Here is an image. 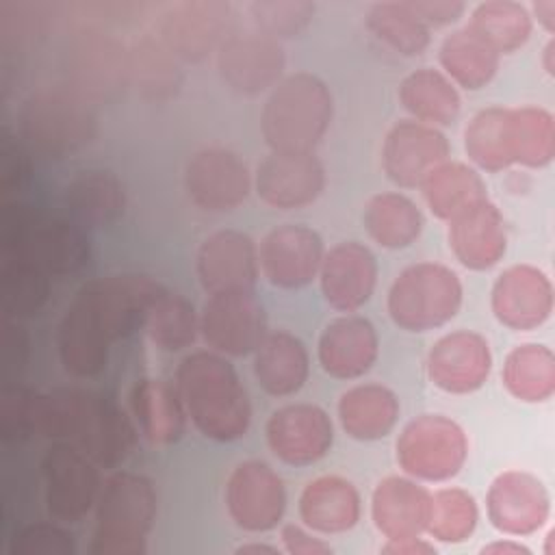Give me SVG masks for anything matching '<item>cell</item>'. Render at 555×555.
<instances>
[{
    "mask_svg": "<svg viewBox=\"0 0 555 555\" xmlns=\"http://www.w3.org/2000/svg\"><path fill=\"white\" fill-rule=\"evenodd\" d=\"M165 288L158 280L139 273H113L82 284L56 327L63 369L78 379L100 375L108 364L111 347L145 327Z\"/></svg>",
    "mask_w": 555,
    "mask_h": 555,
    "instance_id": "cell-1",
    "label": "cell"
},
{
    "mask_svg": "<svg viewBox=\"0 0 555 555\" xmlns=\"http://www.w3.org/2000/svg\"><path fill=\"white\" fill-rule=\"evenodd\" d=\"M37 434L76 444L100 468H117L130 457L139 429L132 416L102 392L54 388L39 392Z\"/></svg>",
    "mask_w": 555,
    "mask_h": 555,
    "instance_id": "cell-2",
    "label": "cell"
},
{
    "mask_svg": "<svg viewBox=\"0 0 555 555\" xmlns=\"http://www.w3.org/2000/svg\"><path fill=\"white\" fill-rule=\"evenodd\" d=\"M189 421L215 442H234L251 425V401L234 364L212 351L186 353L173 375Z\"/></svg>",
    "mask_w": 555,
    "mask_h": 555,
    "instance_id": "cell-3",
    "label": "cell"
},
{
    "mask_svg": "<svg viewBox=\"0 0 555 555\" xmlns=\"http://www.w3.org/2000/svg\"><path fill=\"white\" fill-rule=\"evenodd\" d=\"M334 117L327 82L310 72L284 76L269 93L260 113V132L269 152L308 154L321 143Z\"/></svg>",
    "mask_w": 555,
    "mask_h": 555,
    "instance_id": "cell-4",
    "label": "cell"
},
{
    "mask_svg": "<svg viewBox=\"0 0 555 555\" xmlns=\"http://www.w3.org/2000/svg\"><path fill=\"white\" fill-rule=\"evenodd\" d=\"M0 243L7 256L24 258L50 275H72L89 264L91 243L76 221L13 202L0 215Z\"/></svg>",
    "mask_w": 555,
    "mask_h": 555,
    "instance_id": "cell-5",
    "label": "cell"
},
{
    "mask_svg": "<svg viewBox=\"0 0 555 555\" xmlns=\"http://www.w3.org/2000/svg\"><path fill=\"white\" fill-rule=\"evenodd\" d=\"M158 512L154 481L141 473L115 470L102 481L93 507L91 555H143Z\"/></svg>",
    "mask_w": 555,
    "mask_h": 555,
    "instance_id": "cell-6",
    "label": "cell"
},
{
    "mask_svg": "<svg viewBox=\"0 0 555 555\" xmlns=\"http://www.w3.org/2000/svg\"><path fill=\"white\" fill-rule=\"evenodd\" d=\"M17 128L24 143L37 154L65 158L95 139L98 115L82 91L48 87L24 100L17 113Z\"/></svg>",
    "mask_w": 555,
    "mask_h": 555,
    "instance_id": "cell-7",
    "label": "cell"
},
{
    "mask_svg": "<svg viewBox=\"0 0 555 555\" xmlns=\"http://www.w3.org/2000/svg\"><path fill=\"white\" fill-rule=\"evenodd\" d=\"M460 275L440 262L405 267L388 288L386 308L392 323L405 332H429L447 325L462 308Z\"/></svg>",
    "mask_w": 555,
    "mask_h": 555,
    "instance_id": "cell-8",
    "label": "cell"
},
{
    "mask_svg": "<svg viewBox=\"0 0 555 555\" xmlns=\"http://www.w3.org/2000/svg\"><path fill=\"white\" fill-rule=\"evenodd\" d=\"M399 468L427 483L453 479L468 460V436L464 427L444 414H421L412 418L397 438Z\"/></svg>",
    "mask_w": 555,
    "mask_h": 555,
    "instance_id": "cell-9",
    "label": "cell"
},
{
    "mask_svg": "<svg viewBox=\"0 0 555 555\" xmlns=\"http://www.w3.org/2000/svg\"><path fill=\"white\" fill-rule=\"evenodd\" d=\"M43 501L48 514L59 522H80L93 512L102 479L100 466L76 444L54 440L41 455Z\"/></svg>",
    "mask_w": 555,
    "mask_h": 555,
    "instance_id": "cell-10",
    "label": "cell"
},
{
    "mask_svg": "<svg viewBox=\"0 0 555 555\" xmlns=\"http://www.w3.org/2000/svg\"><path fill=\"white\" fill-rule=\"evenodd\" d=\"M215 56L221 80L241 95L269 93L284 78L286 69L282 41L254 26L232 28Z\"/></svg>",
    "mask_w": 555,
    "mask_h": 555,
    "instance_id": "cell-11",
    "label": "cell"
},
{
    "mask_svg": "<svg viewBox=\"0 0 555 555\" xmlns=\"http://www.w3.org/2000/svg\"><path fill=\"white\" fill-rule=\"evenodd\" d=\"M199 334L208 349L225 358L256 351L267 334V312L254 291L208 295L199 310Z\"/></svg>",
    "mask_w": 555,
    "mask_h": 555,
    "instance_id": "cell-12",
    "label": "cell"
},
{
    "mask_svg": "<svg viewBox=\"0 0 555 555\" xmlns=\"http://www.w3.org/2000/svg\"><path fill=\"white\" fill-rule=\"evenodd\" d=\"M225 509L247 533L275 529L286 512V486L262 460L238 462L225 481Z\"/></svg>",
    "mask_w": 555,
    "mask_h": 555,
    "instance_id": "cell-13",
    "label": "cell"
},
{
    "mask_svg": "<svg viewBox=\"0 0 555 555\" xmlns=\"http://www.w3.org/2000/svg\"><path fill=\"white\" fill-rule=\"evenodd\" d=\"M232 30V7L221 0H184L169 7L158 22V41L186 63L217 52Z\"/></svg>",
    "mask_w": 555,
    "mask_h": 555,
    "instance_id": "cell-14",
    "label": "cell"
},
{
    "mask_svg": "<svg viewBox=\"0 0 555 555\" xmlns=\"http://www.w3.org/2000/svg\"><path fill=\"white\" fill-rule=\"evenodd\" d=\"M184 191L199 210L230 212L254 191V173L236 152L206 147L189 158Z\"/></svg>",
    "mask_w": 555,
    "mask_h": 555,
    "instance_id": "cell-15",
    "label": "cell"
},
{
    "mask_svg": "<svg viewBox=\"0 0 555 555\" xmlns=\"http://www.w3.org/2000/svg\"><path fill=\"white\" fill-rule=\"evenodd\" d=\"M486 514L499 533L525 538L546 525L551 494L535 475L509 468L492 479L486 492Z\"/></svg>",
    "mask_w": 555,
    "mask_h": 555,
    "instance_id": "cell-16",
    "label": "cell"
},
{
    "mask_svg": "<svg viewBox=\"0 0 555 555\" xmlns=\"http://www.w3.org/2000/svg\"><path fill=\"white\" fill-rule=\"evenodd\" d=\"M325 256L323 238L304 223H284L264 234L258 247V264L264 280L284 291L308 286Z\"/></svg>",
    "mask_w": 555,
    "mask_h": 555,
    "instance_id": "cell-17",
    "label": "cell"
},
{
    "mask_svg": "<svg viewBox=\"0 0 555 555\" xmlns=\"http://www.w3.org/2000/svg\"><path fill=\"white\" fill-rule=\"evenodd\" d=\"M271 453L288 466H310L334 444L330 414L314 403H288L271 412L264 425Z\"/></svg>",
    "mask_w": 555,
    "mask_h": 555,
    "instance_id": "cell-18",
    "label": "cell"
},
{
    "mask_svg": "<svg viewBox=\"0 0 555 555\" xmlns=\"http://www.w3.org/2000/svg\"><path fill=\"white\" fill-rule=\"evenodd\" d=\"M195 275L208 295L254 291L260 275L258 247L245 232L217 230L195 251Z\"/></svg>",
    "mask_w": 555,
    "mask_h": 555,
    "instance_id": "cell-19",
    "label": "cell"
},
{
    "mask_svg": "<svg viewBox=\"0 0 555 555\" xmlns=\"http://www.w3.org/2000/svg\"><path fill=\"white\" fill-rule=\"evenodd\" d=\"M555 291L551 278L533 264H512L492 284L490 308L494 319L514 330L531 332L553 314Z\"/></svg>",
    "mask_w": 555,
    "mask_h": 555,
    "instance_id": "cell-20",
    "label": "cell"
},
{
    "mask_svg": "<svg viewBox=\"0 0 555 555\" xmlns=\"http://www.w3.org/2000/svg\"><path fill=\"white\" fill-rule=\"evenodd\" d=\"M325 189V167L308 154L269 152L254 171V191L262 204L278 210H297L319 199Z\"/></svg>",
    "mask_w": 555,
    "mask_h": 555,
    "instance_id": "cell-21",
    "label": "cell"
},
{
    "mask_svg": "<svg viewBox=\"0 0 555 555\" xmlns=\"http://www.w3.org/2000/svg\"><path fill=\"white\" fill-rule=\"evenodd\" d=\"M449 139L440 128L403 119L384 137L382 167L392 184L416 189L431 169L449 160Z\"/></svg>",
    "mask_w": 555,
    "mask_h": 555,
    "instance_id": "cell-22",
    "label": "cell"
},
{
    "mask_svg": "<svg viewBox=\"0 0 555 555\" xmlns=\"http://www.w3.org/2000/svg\"><path fill=\"white\" fill-rule=\"evenodd\" d=\"M427 377L449 395L477 392L490 377L492 351L488 340L473 330L440 336L427 353Z\"/></svg>",
    "mask_w": 555,
    "mask_h": 555,
    "instance_id": "cell-23",
    "label": "cell"
},
{
    "mask_svg": "<svg viewBox=\"0 0 555 555\" xmlns=\"http://www.w3.org/2000/svg\"><path fill=\"white\" fill-rule=\"evenodd\" d=\"M377 273V258L364 243L343 241L325 249L317 278L327 306L349 314L371 299Z\"/></svg>",
    "mask_w": 555,
    "mask_h": 555,
    "instance_id": "cell-24",
    "label": "cell"
},
{
    "mask_svg": "<svg viewBox=\"0 0 555 555\" xmlns=\"http://www.w3.org/2000/svg\"><path fill=\"white\" fill-rule=\"evenodd\" d=\"M379 356L375 325L360 314L332 319L317 343L321 369L334 379H358L371 371Z\"/></svg>",
    "mask_w": 555,
    "mask_h": 555,
    "instance_id": "cell-25",
    "label": "cell"
},
{
    "mask_svg": "<svg viewBox=\"0 0 555 555\" xmlns=\"http://www.w3.org/2000/svg\"><path fill=\"white\" fill-rule=\"evenodd\" d=\"M447 236L455 260L470 271L492 269L507 251L505 219L488 197L453 217Z\"/></svg>",
    "mask_w": 555,
    "mask_h": 555,
    "instance_id": "cell-26",
    "label": "cell"
},
{
    "mask_svg": "<svg viewBox=\"0 0 555 555\" xmlns=\"http://www.w3.org/2000/svg\"><path fill=\"white\" fill-rule=\"evenodd\" d=\"M431 492L408 475L377 481L371 494V518L386 540L414 538L427 531Z\"/></svg>",
    "mask_w": 555,
    "mask_h": 555,
    "instance_id": "cell-27",
    "label": "cell"
},
{
    "mask_svg": "<svg viewBox=\"0 0 555 555\" xmlns=\"http://www.w3.org/2000/svg\"><path fill=\"white\" fill-rule=\"evenodd\" d=\"M301 522L321 535H336L353 529L362 514V499L353 481L340 475H319L299 494Z\"/></svg>",
    "mask_w": 555,
    "mask_h": 555,
    "instance_id": "cell-28",
    "label": "cell"
},
{
    "mask_svg": "<svg viewBox=\"0 0 555 555\" xmlns=\"http://www.w3.org/2000/svg\"><path fill=\"white\" fill-rule=\"evenodd\" d=\"M130 414L139 434L154 447H169L184 434L186 410L176 384L163 377H143L130 390Z\"/></svg>",
    "mask_w": 555,
    "mask_h": 555,
    "instance_id": "cell-29",
    "label": "cell"
},
{
    "mask_svg": "<svg viewBox=\"0 0 555 555\" xmlns=\"http://www.w3.org/2000/svg\"><path fill=\"white\" fill-rule=\"evenodd\" d=\"M126 186L108 169L78 171L63 191L69 219L85 230L115 225L126 212Z\"/></svg>",
    "mask_w": 555,
    "mask_h": 555,
    "instance_id": "cell-30",
    "label": "cell"
},
{
    "mask_svg": "<svg viewBox=\"0 0 555 555\" xmlns=\"http://www.w3.org/2000/svg\"><path fill=\"white\" fill-rule=\"evenodd\" d=\"M310 375V353L304 340L286 330L267 332L254 351V377L271 397H291Z\"/></svg>",
    "mask_w": 555,
    "mask_h": 555,
    "instance_id": "cell-31",
    "label": "cell"
},
{
    "mask_svg": "<svg viewBox=\"0 0 555 555\" xmlns=\"http://www.w3.org/2000/svg\"><path fill=\"white\" fill-rule=\"evenodd\" d=\"M399 397L384 384H358L338 399L343 431L360 442L386 438L399 421Z\"/></svg>",
    "mask_w": 555,
    "mask_h": 555,
    "instance_id": "cell-32",
    "label": "cell"
},
{
    "mask_svg": "<svg viewBox=\"0 0 555 555\" xmlns=\"http://www.w3.org/2000/svg\"><path fill=\"white\" fill-rule=\"evenodd\" d=\"M399 102L414 121L434 128L451 126L462 111L457 87L434 67L410 72L399 85Z\"/></svg>",
    "mask_w": 555,
    "mask_h": 555,
    "instance_id": "cell-33",
    "label": "cell"
},
{
    "mask_svg": "<svg viewBox=\"0 0 555 555\" xmlns=\"http://www.w3.org/2000/svg\"><path fill=\"white\" fill-rule=\"evenodd\" d=\"M440 72L460 89L479 91L492 82L501 56L468 26L449 33L438 48Z\"/></svg>",
    "mask_w": 555,
    "mask_h": 555,
    "instance_id": "cell-34",
    "label": "cell"
},
{
    "mask_svg": "<svg viewBox=\"0 0 555 555\" xmlns=\"http://www.w3.org/2000/svg\"><path fill=\"white\" fill-rule=\"evenodd\" d=\"M429 212L440 221H451L468 206L488 197L481 173L457 160H444L418 184Z\"/></svg>",
    "mask_w": 555,
    "mask_h": 555,
    "instance_id": "cell-35",
    "label": "cell"
},
{
    "mask_svg": "<svg viewBox=\"0 0 555 555\" xmlns=\"http://www.w3.org/2000/svg\"><path fill=\"white\" fill-rule=\"evenodd\" d=\"M364 230L384 249H405L423 232L421 208L399 191H382L364 206Z\"/></svg>",
    "mask_w": 555,
    "mask_h": 555,
    "instance_id": "cell-36",
    "label": "cell"
},
{
    "mask_svg": "<svg viewBox=\"0 0 555 555\" xmlns=\"http://www.w3.org/2000/svg\"><path fill=\"white\" fill-rule=\"evenodd\" d=\"M505 390L522 403L548 401L555 392V356L546 345H516L503 362Z\"/></svg>",
    "mask_w": 555,
    "mask_h": 555,
    "instance_id": "cell-37",
    "label": "cell"
},
{
    "mask_svg": "<svg viewBox=\"0 0 555 555\" xmlns=\"http://www.w3.org/2000/svg\"><path fill=\"white\" fill-rule=\"evenodd\" d=\"M499 56L520 50L533 30L531 13L516 0H486L470 11L466 24Z\"/></svg>",
    "mask_w": 555,
    "mask_h": 555,
    "instance_id": "cell-38",
    "label": "cell"
},
{
    "mask_svg": "<svg viewBox=\"0 0 555 555\" xmlns=\"http://www.w3.org/2000/svg\"><path fill=\"white\" fill-rule=\"evenodd\" d=\"M369 33L399 56H418L429 48L431 30L418 20L408 0H384L364 15Z\"/></svg>",
    "mask_w": 555,
    "mask_h": 555,
    "instance_id": "cell-39",
    "label": "cell"
},
{
    "mask_svg": "<svg viewBox=\"0 0 555 555\" xmlns=\"http://www.w3.org/2000/svg\"><path fill=\"white\" fill-rule=\"evenodd\" d=\"M464 150L477 171L496 173L514 165L509 147V108L477 111L464 128Z\"/></svg>",
    "mask_w": 555,
    "mask_h": 555,
    "instance_id": "cell-40",
    "label": "cell"
},
{
    "mask_svg": "<svg viewBox=\"0 0 555 555\" xmlns=\"http://www.w3.org/2000/svg\"><path fill=\"white\" fill-rule=\"evenodd\" d=\"M509 147L514 165L548 167L555 158V119L542 106L509 108Z\"/></svg>",
    "mask_w": 555,
    "mask_h": 555,
    "instance_id": "cell-41",
    "label": "cell"
},
{
    "mask_svg": "<svg viewBox=\"0 0 555 555\" xmlns=\"http://www.w3.org/2000/svg\"><path fill=\"white\" fill-rule=\"evenodd\" d=\"M143 332L156 349L182 351L199 336V312L186 297L165 288L154 301Z\"/></svg>",
    "mask_w": 555,
    "mask_h": 555,
    "instance_id": "cell-42",
    "label": "cell"
},
{
    "mask_svg": "<svg viewBox=\"0 0 555 555\" xmlns=\"http://www.w3.org/2000/svg\"><path fill=\"white\" fill-rule=\"evenodd\" d=\"M477 522L479 507L468 490L449 486L431 492L427 535L444 544H460L475 533Z\"/></svg>",
    "mask_w": 555,
    "mask_h": 555,
    "instance_id": "cell-43",
    "label": "cell"
},
{
    "mask_svg": "<svg viewBox=\"0 0 555 555\" xmlns=\"http://www.w3.org/2000/svg\"><path fill=\"white\" fill-rule=\"evenodd\" d=\"M2 304L11 317L24 319L37 314L50 295V273L41 267L7 256L2 264Z\"/></svg>",
    "mask_w": 555,
    "mask_h": 555,
    "instance_id": "cell-44",
    "label": "cell"
},
{
    "mask_svg": "<svg viewBox=\"0 0 555 555\" xmlns=\"http://www.w3.org/2000/svg\"><path fill=\"white\" fill-rule=\"evenodd\" d=\"M314 11V2L308 0H256L247 4L251 26L278 41L304 33L312 22Z\"/></svg>",
    "mask_w": 555,
    "mask_h": 555,
    "instance_id": "cell-45",
    "label": "cell"
},
{
    "mask_svg": "<svg viewBox=\"0 0 555 555\" xmlns=\"http://www.w3.org/2000/svg\"><path fill=\"white\" fill-rule=\"evenodd\" d=\"M176 56L160 43V41H143L139 43V48L130 54V63H128V72L137 76L139 85L145 91L152 93H160V91H169L171 87L176 89L180 74H178V65H176Z\"/></svg>",
    "mask_w": 555,
    "mask_h": 555,
    "instance_id": "cell-46",
    "label": "cell"
},
{
    "mask_svg": "<svg viewBox=\"0 0 555 555\" xmlns=\"http://www.w3.org/2000/svg\"><path fill=\"white\" fill-rule=\"evenodd\" d=\"M37 399L39 390L13 386L0 401V429L4 442L22 444L37 434Z\"/></svg>",
    "mask_w": 555,
    "mask_h": 555,
    "instance_id": "cell-47",
    "label": "cell"
},
{
    "mask_svg": "<svg viewBox=\"0 0 555 555\" xmlns=\"http://www.w3.org/2000/svg\"><path fill=\"white\" fill-rule=\"evenodd\" d=\"M11 555H74L76 540L65 522H30L15 531L9 542Z\"/></svg>",
    "mask_w": 555,
    "mask_h": 555,
    "instance_id": "cell-48",
    "label": "cell"
},
{
    "mask_svg": "<svg viewBox=\"0 0 555 555\" xmlns=\"http://www.w3.org/2000/svg\"><path fill=\"white\" fill-rule=\"evenodd\" d=\"M408 4L429 30L451 26L466 13V4L460 0H408Z\"/></svg>",
    "mask_w": 555,
    "mask_h": 555,
    "instance_id": "cell-49",
    "label": "cell"
},
{
    "mask_svg": "<svg viewBox=\"0 0 555 555\" xmlns=\"http://www.w3.org/2000/svg\"><path fill=\"white\" fill-rule=\"evenodd\" d=\"M282 538V551L291 555H330L332 546L323 538H319L312 529L306 525H284L280 529Z\"/></svg>",
    "mask_w": 555,
    "mask_h": 555,
    "instance_id": "cell-50",
    "label": "cell"
},
{
    "mask_svg": "<svg viewBox=\"0 0 555 555\" xmlns=\"http://www.w3.org/2000/svg\"><path fill=\"white\" fill-rule=\"evenodd\" d=\"M26 176H28V163L22 145L13 141H4L0 147V189L4 193L22 189Z\"/></svg>",
    "mask_w": 555,
    "mask_h": 555,
    "instance_id": "cell-51",
    "label": "cell"
},
{
    "mask_svg": "<svg viewBox=\"0 0 555 555\" xmlns=\"http://www.w3.org/2000/svg\"><path fill=\"white\" fill-rule=\"evenodd\" d=\"M382 553H386V555H434L436 546H434V542L425 540L423 535H414V538L386 540V544L382 546Z\"/></svg>",
    "mask_w": 555,
    "mask_h": 555,
    "instance_id": "cell-52",
    "label": "cell"
},
{
    "mask_svg": "<svg viewBox=\"0 0 555 555\" xmlns=\"http://www.w3.org/2000/svg\"><path fill=\"white\" fill-rule=\"evenodd\" d=\"M4 351H7V366L17 364L24 366L28 356V336L22 325H9L4 336Z\"/></svg>",
    "mask_w": 555,
    "mask_h": 555,
    "instance_id": "cell-53",
    "label": "cell"
},
{
    "mask_svg": "<svg viewBox=\"0 0 555 555\" xmlns=\"http://www.w3.org/2000/svg\"><path fill=\"white\" fill-rule=\"evenodd\" d=\"M529 13L531 20H535L548 35L555 33V0H535Z\"/></svg>",
    "mask_w": 555,
    "mask_h": 555,
    "instance_id": "cell-54",
    "label": "cell"
},
{
    "mask_svg": "<svg viewBox=\"0 0 555 555\" xmlns=\"http://www.w3.org/2000/svg\"><path fill=\"white\" fill-rule=\"evenodd\" d=\"M483 555H531V548L518 542L516 538H505V540H494L486 546H481Z\"/></svg>",
    "mask_w": 555,
    "mask_h": 555,
    "instance_id": "cell-55",
    "label": "cell"
},
{
    "mask_svg": "<svg viewBox=\"0 0 555 555\" xmlns=\"http://www.w3.org/2000/svg\"><path fill=\"white\" fill-rule=\"evenodd\" d=\"M234 553H238V555H247V553H267V555H278V553H282V548H278V546H273V544H264V542H245V544H241V546H236V551Z\"/></svg>",
    "mask_w": 555,
    "mask_h": 555,
    "instance_id": "cell-56",
    "label": "cell"
},
{
    "mask_svg": "<svg viewBox=\"0 0 555 555\" xmlns=\"http://www.w3.org/2000/svg\"><path fill=\"white\" fill-rule=\"evenodd\" d=\"M542 69L548 76H555V41H553V37L546 41V46L542 50Z\"/></svg>",
    "mask_w": 555,
    "mask_h": 555,
    "instance_id": "cell-57",
    "label": "cell"
},
{
    "mask_svg": "<svg viewBox=\"0 0 555 555\" xmlns=\"http://www.w3.org/2000/svg\"><path fill=\"white\" fill-rule=\"evenodd\" d=\"M553 533H555L553 529L546 533V551H544L546 555H555V548H553V540H555V538H553Z\"/></svg>",
    "mask_w": 555,
    "mask_h": 555,
    "instance_id": "cell-58",
    "label": "cell"
}]
</instances>
